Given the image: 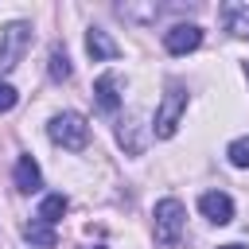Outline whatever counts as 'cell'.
<instances>
[{"instance_id":"cell-2","label":"cell","mask_w":249,"mask_h":249,"mask_svg":"<svg viewBox=\"0 0 249 249\" xmlns=\"http://www.w3.org/2000/svg\"><path fill=\"white\" fill-rule=\"evenodd\" d=\"M183 113H187V89H183V82H171V86H167V93H163V101H160V109H156L152 132H156L160 140L175 136V128H179Z\"/></svg>"},{"instance_id":"cell-18","label":"cell","mask_w":249,"mask_h":249,"mask_svg":"<svg viewBox=\"0 0 249 249\" xmlns=\"http://www.w3.org/2000/svg\"><path fill=\"white\" fill-rule=\"evenodd\" d=\"M245 78H249V62H245Z\"/></svg>"},{"instance_id":"cell-15","label":"cell","mask_w":249,"mask_h":249,"mask_svg":"<svg viewBox=\"0 0 249 249\" xmlns=\"http://www.w3.org/2000/svg\"><path fill=\"white\" fill-rule=\"evenodd\" d=\"M226 156H230V163H233V167H249V136H237V140H230Z\"/></svg>"},{"instance_id":"cell-4","label":"cell","mask_w":249,"mask_h":249,"mask_svg":"<svg viewBox=\"0 0 249 249\" xmlns=\"http://www.w3.org/2000/svg\"><path fill=\"white\" fill-rule=\"evenodd\" d=\"M27 47H31V23L12 19L0 31V74H12L19 66V58L27 54Z\"/></svg>"},{"instance_id":"cell-6","label":"cell","mask_w":249,"mask_h":249,"mask_svg":"<svg viewBox=\"0 0 249 249\" xmlns=\"http://www.w3.org/2000/svg\"><path fill=\"white\" fill-rule=\"evenodd\" d=\"M198 210H202V218L214 222V226L233 222V198L222 195V191H206V195H198Z\"/></svg>"},{"instance_id":"cell-9","label":"cell","mask_w":249,"mask_h":249,"mask_svg":"<svg viewBox=\"0 0 249 249\" xmlns=\"http://www.w3.org/2000/svg\"><path fill=\"white\" fill-rule=\"evenodd\" d=\"M12 183H16L19 195H35V191L43 187V171H39V163H35L31 156H19V160H16V171H12Z\"/></svg>"},{"instance_id":"cell-19","label":"cell","mask_w":249,"mask_h":249,"mask_svg":"<svg viewBox=\"0 0 249 249\" xmlns=\"http://www.w3.org/2000/svg\"><path fill=\"white\" fill-rule=\"evenodd\" d=\"M93 249H105V245H93Z\"/></svg>"},{"instance_id":"cell-13","label":"cell","mask_w":249,"mask_h":249,"mask_svg":"<svg viewBox=\"0 0 249 249\" xmlns=\"http://www.w3.org/2000/svg\"><path fill=\"white\" fill-rule=\"evenodd\" d=\"M23 237H27L31 245H43V249H54V245H58V237H54V226H47V222H39V218L23 226Z\"/></svg>"},{"instance_id":"cell-10","label":"cell","mask_w":249,"mask_h":249,"mask_svg":"<svg viewBox=\"0 0 249 249\" xmlns=\"http://www.w3.org/2000/svg\"><path fill=\"white\" fill-rule=\"evenodd\" d=\"M86 51H89V58H93V62H109V58H117V54H121V47H117L101 27H89V31H86Z\"/></svg>"},{"instance_id":"cell-16","label":"cell","mask_w":249,"mask_h":249,"mask_svg":"<svg viewBox=\"0 0 249 249\" xmlns=\"http://www.w3.org/2000/svg\"><path fill=\"white\" fill-rule=\"evenodd\" d=\"M16 101H19V93L8 86V82H0V113H8V109H16Z\"/></svg>"},{"instance_id":"cell-8","label":"cell","mask_w":249,"mask_h":249,"mask_svg":"<svg viewBox=\"0 0 249 249\" xmlns=\"http://www.w3.org/2000/svg\"><path fill=\"white\" fill-rule=\"evenodd\" d=\"M121 78L117 74H101L97 82H93V105L101 109V113H117L121 109Z\"/></svg>"},{"instance_id":"cell-11","label":"cell","mask_w":249,"mask_h":249,"mask_svg":"<svg viewBox=\"0 0 249 249\" xmlns=\"http://www.w3.org/2000/svg\"><path fill=\"white\" fill-rule=\"evenodd\" d=\"M117 140L132 152V156H140L144 152V136H140V117H128V121H121V128H117Z\"/></svg>"},{"instance_id":"cell-1","label":"cell","mask_w":249,"mask_h":249,"mask_svg":"<svg viewBox=\"0 0 249 249\" xmlns=\"http://www.w3.org/2000/svg\"><path fill=\"white\" fill-rule=\"evenodd\" d=\"M183 230H187V210L179 198H160L156 202V241L163 249H179L183 245Z\"/></svg>"},{"instance_id":"cell-5","label":"cell","mask_w":249,"mask_h":249,"mask_svg":"<svg viewBox=\"0 0 249 249\" xmlns=\"http://www.w3.org/2000/svg\"><path fill=\"white\" fill-rule=\"evenodd\" d=\"M202 47V27L198 23H175L163 31V51L167 54H191Z\"/></svg>"},{"instance_id":"cell-12","label":"cell","mask_w":249,"mask_h":249,"mask_svg":"<svg viewBox=\"0 0 249 249\" xmlns=\"http://www.w3.org/2000/svg\"><path fill=\"white\" fill-rule=\"evenodd\" d=\"M66 210H70V198H66V195H47V198L39 202V214H35V218L47 222V226H54Z\"/></svg>"},{"instance_id":"cell-14","label":"cell","mask_w":249,"mask_h":249,"mask_svg":"<svg viewBox=\"0 0 249 249\" xmlns=\"http://www.w3.org/2000/svg\"><path fill=\"white\" fill-rule=\"evenodd\" d=\"M47 74H51L54 82H66V78H70V58H66V51H62V47H51V62H47Z\"/></svg>"},{"instance_id":"cell-3","label":"cell","mask_w":249,"mask_h":249,"mask_svg":"<svg viewBox=\"0 0 249 249\" xmlns=\"http://www.w3.org/2000/svg\"><path fill=\"white\" fill-rule=\"evenodd\" d=\"M47 136H51L58 148H66V152H82V148L89 144V124H86L82 113H58V117H51Z\"/></svg>"},{"instance_id":"cell-7","label":"cell","mask_w":249,"mask_h":249,"mask_svg":"<svg viewBox=\"0 0 249 249\" xmlns=\"http://www.w3.org/2000/svg\"><path fill=\"white\" fill-rule=\"evenodd\" d=\"M218 19H222V27H226L230 35L249 39V0H226V4L218 8Z\"/></svg>"},{"instance_id":"cell-17","label":"cell","mask_w":249,"mask_h":249,"mask_svg":"<svg viewBox=\"0 0 249 249\" xmlns=\"http://www.w3.org/2000/svg\"><path fill=\"white\" fill-rule=\"evenodd\" d=\"M218 249H245V245H237V241H233V245H218Z\"/></svg>"}]
</instances>
